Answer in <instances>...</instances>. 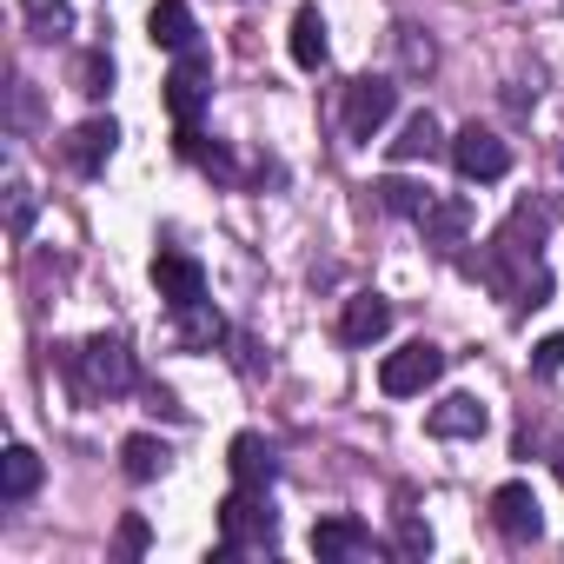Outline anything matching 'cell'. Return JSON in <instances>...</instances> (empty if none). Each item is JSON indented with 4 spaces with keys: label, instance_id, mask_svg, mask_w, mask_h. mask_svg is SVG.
I'll list each match as a JSON object with an SVG mask.
<instances>
[{
    "label": "cell",
    "instance_id": "cell-1",
    "mask_svg": "<svg viewBox=\"0 0 564 564\" xmlns=\"http://www.w3.org/2000/svg\"><path fill=\"white\" fill-rule=\"evenodd\" d=\"M538 246H544V213H538V206H518V213L491 232V246L471 259V272L485 279L505 306H518V313H524V306H544V300H551V279H544Z\"/></svg>",
    "mask_w": 564,
    "mask_h": 564
},
{
    "label": "cell",
    "instance_id": "cell-2",
    "mask_svg": "<svg viewBox=\"0 0 564 564\" xmlns=\"http://www.w3.org/2000/svg\"><path fill=\"white\" fill-rule=\"evenodd\" d=\"M67 379H74V392L94 405V399H113V392H133V352H127V339H87V346H74L67 352Z\"/></svg>",
    "mask_w": 564,
    "mask_h": 564
},
{
    "label": "cell",
    "instance_id": "cell-3",
    "mask_svg": "<svg viewBox=\"0 0 564 564\" xmlns=\"http://www.w3.org/2000/svg\"><path fill=\"white\" fill-rule=\"evenodd\" d=\"M272 538H279L272 491L232 485V498L219 505V557H239V551H272Z\"/></svg>",
    "mask_w": 564,
    "mask_h": 564
},
{
    "label": "cell",
    "instance_id": "cell-4",
    "mask_svg": "<svg viewBox=\"0 0 564 564\" xmlns=\"http://www.w3.org/2000/svg\"><path fill=\"white\" fill-rule=\"evenodd\" d=\"M438 379H445V352H438L432 339H412V346L386 352V366H379V392H386V399H419V392H432Z\"/></svg>",
    "mask_w": 564,
    "mask_h": 564
},
{
    "label": "cell",
    "instance_id": "cell-5",
    "mask_svg": "<svg viewBox=\"0 0 564 564\" xmlns=\"http://www.w3.org/2000/svg\"><path fill=\"white\" fill-rule=\"evenodd\" d=\"M206 100H213V61H206L199 47L173 54V74H166V113H173L180 127H199Z\"/></svg>",
    "mask_w": 564,
    "mask_h": 564
},
{
    "label": "cell",
    "instance_id": "cell-6",
    "mask_svg": "<svg viewBox=\"0 0 564 564\" xmlns=\"http://www.w3.org/2000/svg\"><path fill=\"white\" fill-rule=\"evenodd\" d=\"M153 286L173 313H193V306H206V265L180 246H160L153 252Z\"/></svg>",
    "mask_w": 564,
    "mask_h": 564
},
{
    "label": "cell",
    "instance_id": "cell-7",
    "mask_svg": "<svg viewBox=\"0 0 564 564\" xmlns=\"http://www.w3.org/2000/svg\"><path fill=\"white\" fill-rule=\"evenodd\" d=\"M392 113H399V87H392L386 74H359V80H346V133H352V140H372Z\"/></svg>",
    "mask_w": 564,
    "mask_h": 564
},
{
    "label": "cell",
    "instance_id": "cell-8",
    "mask_svg": "<svg viewBox=\"0 0 564 564\" xmlns=\"http://www.w3.org/2000/svg\"><path fill=\"white\" fill-rule=\"evenodd\" d=\"M452 166H458L465 180L491 186V180H505V173H511V147H505L491 127H478V120H471V127H458V133H452Z\"/></svg>",
    "mask_w": 564,
    "mask_h": 564
},
{
    "label": "cell",
    "instance_id": "cell-9",
    "mask_svg": "<svg viewBox=\"0 0 564 564\" xmlns=\"http://www.w3.org/2000/svg\"><path fill=\"white\" fill-rule=\"evenodd\" d=\"M491 524H498L505 544H538V538H544V505H538V491H531L524 478L498 485V491H491Z\"/></svg>",
    "mask_w": 564,
    "mask_h": 564
},
{
    "label": "cell",
    "instance_id": "cell-10",
    "mask_svg": "<svg viewBox=\"0 0 564 564\" xmlns=\"http://www.w3.org/2000/svg\"><path fill=\"white\" fill-rule=\"evenodd\" d=\"M419 232H425L432 252H458L465 232H471V199H465V193H438V199L419 213Z\"/></svg>",
    "mask_w": 564,
    "mask_h": 564
},
{
    "label": "cell",
    "instance_id": "cell-11",
    "mask_svg": "<svg viewBox=\"0 0 564 564\" xmlns=\"http://www.w3.org/2000/svg\"><path fill=\"white\" fill-rule=\"evenodd\" d=\"M386 333H392V300H379V293H352L346 313H339V339H346V346H379Z\"/></svg>",
    "mask_w": 564,
    "mask_h": 564
},
{
    "label": "cell",
    "instance_id": "cell-12",
    "mask_svg": "<svg viewBox=\"0 0 564 564\" xmlns=\"http://www.w3.org/2000/svg\"><path fill=\"white\" fill-rule=\"evenodd\" d=\"M313 551H319V564H346V557H366L372 551V524H359V518H319L313 524Z\"/></svg>",
    "mask_w": 564,
    "mask_h": 564
},
{
    "label": "cell",
    "instance_id": "cell-13",
    "mask_svg": "<svg viewBox=\"0 0 564 564\" xmlns=\"http://www.w3.org/2000/svg\"><path fill=\"white\" fill-rule=\"evenodd\" d=\"M113 147H120V127H113V120H80L61 153H67L74 173H100V166L113 160Z\"/></svg>",
    "mask_w": 564,
    "mask_h": 564
},
{
    "label": "cell",
    "instance_id": "cell-14",
    "mask_svg": "<svg viewBox=\"0 0 564 564\" xmlns=\"http://www.w3.org/2000/svg\"><path fill=\"white\" fill-rule=\"evenodd\" d=\"M485 425H491V412H485L471 392L438 399V405H432V419H425V432H432V438H485Z\"/></svg>",
    "mask_w": 564,
    "mask_h": 564
},
{
    "label": "cell",
    "instance_id": "cell-15",
    "mask_svg": "<svg viewBox=\"0 0 564 564\" xmlns=\"http://www.w3.org/2000/svg\"><path fill=\"white\" fill-rule=\"evenodd\" d=\"M147 41H153V47H166V54L199 47V21H193L186 0H153V14H147Z\"/></svg>",
    "mask_w": 564,
    "mask_h": 564
},
{
    "label": "cell",
    "instance_id": "cell-16",
    "mask_svg": "<svg viewBox=\"0 0 564 564\" xmlns=\"http://www.w3.org/2000/svg\"><path fill=\"white\" fill-rule=\"evenodd\" d=\"M226 465H232V485H252V491H272V478H279V458H272V445L259 432H239Z\"/></svg>",
    "mask_w": 564,
    "mask_h": 564
},
{
    "label": "cell",
    "instance_id": "cell-17",
    "mask_svg": "<svg viewBox=\"0 0 564 564\" xmlns=\"http://www.w3.org/2000/svg\"><path fill=\"white\" fill-rule=\"evenodd\" d=\"M41 452L34 445H8V458H0V498L8 505H21V498H34L41 491Z\"/></svg>",
    "mask_w": 564,
    "mask_h": 564
},
{
    "label": "cell",
    "instance_id": "cell-18",
    "mask_svg": "<svg viewBox=\"0 0 564 564\" xmlns=\"http://www.w3.org/2000/svg\"><path fill=\"white\" fill-rule=\"evenodd\" d=\"M438 147H445V133H438V120L419 107V113H405V127H399V140H392L386 153H392L399 166H412V160H432Z\"/></svg>",
    "mask_w": 564,
    "mask_h": 564
},
{
    "label": "cell",
    "instance_id": "cell-19",
    "mask_svg": "<svg viewBox=\"0 0 564 564\" xmlns=\"http://www.w3.org/2000/svg\"><path fill=\"white\" fill-rule=\"evenodd\" d=\"M166 458H173V452H166V438H153V432H133V438L120 445V471H127L133 485H153V478L166 471Z\"/></svg>",
    "mask_w": 564,
    "mask_h": 564
},
{
    "label": "cell",
    "instance_id": "cell-20",
    "mask_svg": "<svg viewBox=\"0 0 564 564\" xmlns=\"http://www.w3.org/2000/svg\"><path fill=\"white\" fill-rule=\"evenodd\" d=\"M293 61H300L306 74L326 67V21H319V8H300V14H293Z\"/></svg>",
    "mask_w": 564,
    "mask_h": 564
},
{
    "label": "cell",
    "instance_id": "cell-21",
    "mask_svg": "<svg viewBox=\"0 0 564 564\" xmlns=\"http://www.w3.org/2000/svg\"><path fill=\"white\" fill-rule=\"evenodd\" d=\"M372 193H379V206H386V213H399V219H419V213L438 199L432 186H419V180H399V173H392V180H379Z\"/></svg>",
    "mask_w": 564,
    "mask_h": 564
},
{
    "label": "cell",
    "instance_id": "cell-22",
    "mask_svg": "<svg viewBox=\"0 0 564 564\" xmlns=\"http://www.w3.org/2000/svg\"><path fill=\"white\" fill-rule=\"evenodd\" d=\"M74 87H80L87 100H107V94H113V54H107V47H87V54L74 61Z\"/></svg>",
    "mask_w": 564,
    "mask_h": 564
},
{
    "label": "cell",
    "instance_id": "cell-23",
    "mask_svg": "<svg viewBox=\"0 0 564 564\" xmlns=\"http://www.w3.org/2000/svg\"><path fill=\"white\" fill-rule=\"evenodd\" d=\"M21 14H28V28H34L41 41H54L61 28H74V8H67V0H21Z\"/></svg>",
    "mask_w": 564,
    "mask_h": 564
},
{
    "label": "cell",
    "instance_id": "cell-24",
    "mask_svg": "<svg viewBox=\"0 0 564 564\" xmlns=\"http://www.w3.org/2000/svg\"><path fill=\"white\" fill-rule=\"evenodd\" d=\"M180 339H186V346H213V339H219V313H206V306L180 313Z\"/></svg>",
    "mask_w": 564,
    "mask_h": 564
},
{
    "label": "cell",
    "instance_id": "cell-25",
    "mask_svg": "<svg viewBox=\"0 0 564 564\" xmlns=\"http://www.w3.org/2000/svg\"><path fill=\"white\" fill-rule=\"evenodd\" d=\"M153 544V531H147V518H120V538H113V551L120 557H140Z\"/></svg>",
    "mask_w": 564,
    "mask_h": 564
},
{
    "label": "cell",
    "instance_id": "cell-26",
    "mask_svg": "<svg viewBox=\"0 0 564 564\" xmlns=\"http://www.w3.org/2000/svg\"><path fill=\"white\" fill-rule=\"evenodd\" d=\"M399 557H432V531L419 518H399Z\"/></svg>",
    "mask_w": 564,
    "mask_h": 564
},
{
    "label": "cell",
    "instance_id": "cell-27",
    "mask_svg": "<svg viewBox=\"0 0 564 564\" xmlns=\"http://www.w3.org/2000/svg\"><path fill=\"white\" fill-rule=\"evenodd\" d=\"M8 226H14V239H28V226H34V193H28V186H14V213H8Z\"/></svg>",
    "mask_w": 564,
    "mask_h": 564
},
{
    "label": "cell",
    "instance_id": "cell-28",
    "mask_svg": "<svg viewBox=\"0 0 564 564\" xmlns=\"http://www.w3.org/2000/svg\"><path fill=\"white\" fill-rule=\"evenodd\" d=\"M531 366H538V372H557V366H564V339H538V346H531Z\"/></svg>",
    "mask_w": 564,
    "mask_h": 564
},
{
    "label": "cell",
    "instance_id": "cell-29",
    "mask_svg": "<svg viewBox=\"0 0 564 564\" xmlns=\"http://www.w3.org/2000/svg\"><path fill=\"white\" fill-rule=\"evenodd\" d=\"M405 67H432V41H412V28H405Z\"/></svg>",
    "mask_w": 564,
    "mask_h": 564
}]
</instances>
